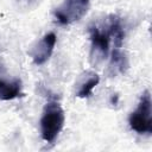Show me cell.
Listing matches in <instances>:
<instances>
[{"label": "cell", "instance_id": "1", "mask_svg": "<svg viewBox=\"0 0 152 152\" xmlns=\"http://www.w3.org/2000/svg\"><path fill=\"white\" fill-rule=\"evenodd\" d=\"M89 34L91 42L90 57L106 58L113 48H121L125 38L124 25L121 18L116 14H110L107 21L102 25L89 26Z\"/></svg>", "mask_w": 152, "mask_h": 152}, {"label": "cell", "instance_id": "2", "mask_svg": "<svg viewBox=\"0 0 152 152\" xmlns=\"http://www.w3.org/2000/svg\"><path fill=\"white\" fill-rule=\"evenodd\" d=\"M65 121L64 110L57 100H49L40 116V135L48 144H55L63 129Z\"/></svg>", "mask_w": 152, "mask_h": 152}, {"label": "cell", "instance_id": "3", "mask_svg": "<svg viewBox=\"0 0 152 152\" xmlns=\"http://www.w3.org/2000/svg\"><path fill=\"white\" fill-rule=\"evenodd\" d=\"M151 94L145 90L139 100L138 107L128 116L129 127L139 134L152 133V118H151Z\"/></svg>", "mask_w": 152, "mask_h": 152}, {"label": "cell", "instance_id": "4", "mask_svg": "<svg viewBox=\"0 0 152 152\" xmlns=\"http://www.w3.org/2000/svg\"><path fill=\"white\" fill-rule=\"evenodd\" d=\"M90 7V0H63L55 8L53 15L58 24L70 25L83 18Z\"/></svg>", "mask_w": 152, "mask_h": 152}, {"label": "cell", "instance_id": "5", "mask_svg": "<svg viewBox=\"0 0 152 152\" xmlns=\"http://www.w3.org/2000/svg\"><path fill=\"white\" fill-rule=\"evenodd\" d=\"M57 42V37L53 32H49L43 36V38L32 48L30 51V56L36 65H43L46 63L55 49Z\"/></svg>", "mask_w": 152, "mask_h": 152}, {"label": "cell", "instance_id": "6", "mask_svg": "<svg viewBox=\"0 0 152 152\" xmlns=\"http://www.w3.org/2000/svg\"><path fill=\"white\" fill-rule=\"evenodd\" d=\"M21 88L20 78L6 80L0 77V101H10L23 96Z\"/></svg>", "mask_w": 152, "mask_h": 152}, {"label": "cell", "instance_id": "7", "mask_svg": "<svg viewBox=\"0 0 152 152\" xmlns=\"http://www.w3.org/2000/svg\"><path fill=\"white\" fill-rule=\"evenodd\" d=\"M100 82V76L95 72L87 71L82 77L80 78L77 83V90H76V96L80 99L89 97L91 95L93 89L99 84Z\"/></svg>", "mask_w": 152, "mask_h": 152}, {"label": "cell", "instance_id": "8", "mask_svg": "<svg viewBox=\"0 0 152 152\" xmlns=\"http://www.w3.org/2000/svg\"><path fill=\"white\" fill-rule=\"evenodd\" d=\"M128 66L127 57L121 50V48H113L110 51V63H109V69L114 74L118 72H125V70Z\"/></svg>", "mask_w": 152, "mask_h": 152}, {"label": "cell", "instance_id": "9", "mask_svg": "<svg viewBox=\"0 0 152 152\" xmlns=\"http://www.w3.org/2000/svg\"><path fill=\"white\" fill-rule=\"evenodd\" d=\"M26 1H31V0H26Z\"/></svg>", "mask_w": 152, "mask_h": 152}]
</instances>
